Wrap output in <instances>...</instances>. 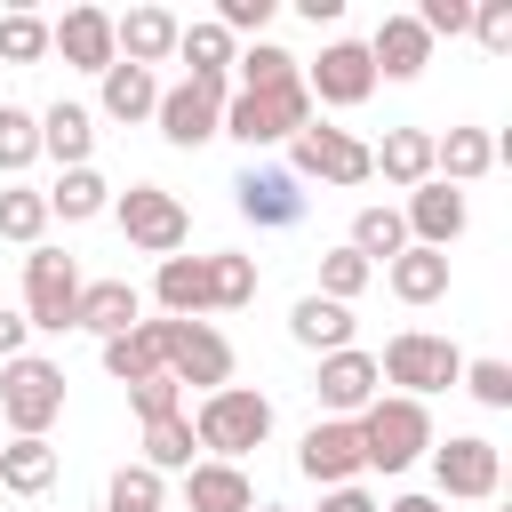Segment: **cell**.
<instances>
[{
	"mask_svg": "<svg viewBox=\"0 0 512 512\" xmlns=\"http://www.w3.org/2000/svg\"><path fill=\"white\" fill-rule=\"evenodd\" d=\"M264 496H256V480H248V464H216V456H200L192 472H184V512H256Z\"/></svg>",
	"mask_w": 512,
	"mask_h": 512,
	"instance_id": "obj_20",
	"label": "cell"
},
{
	"mask_svg": "<svg viewBox=\"0 0 512 512\" xmlns=\"http://www.w3.org/2000/svg\"><path fill=\"white\" fill-rule=\"evenodd\" d=\"M0 64H48V16L8 8L0 16Z\"/></svg>",
	"mask_w": 512,
	"mask_h": 512,
	"instance_id": "obj_40",
	"label": "cell"
},
{
	"mask_svg": "<svg viewBox=\"0 0 512 512\" xmlns=\"http://www.w3.org/2000/svg\"><path fill=\"white\" fill-rule=\"evenodd\" d=\"M488 168H496V136H488V128H448V136H432V176H440V184L464 192V184H480Z\"/></svg>",
	"mask_w": 512,
	"mask_h": 512,
	"instance_id": "obj_26",
	"label": "cell"
},
{
	"mask_svg": "<svg viewBox=\"0 0 512 512\" xmlns=\"http://www.w3.org/2000/svg\"><path fill=\"white\" fill-rule=\"evenodd\" d=\"M384 280H392L400 304H440V296H448V256H440V248H400V256L384 264Z\"/></svg>",
	"mask_w": 512,
	"mask_h": 512,
	"instance_id": "obj_29",
	"label": "cell"
},
{
	"mask_svg": "<svg viewBox=\"0 0 512 512\" xmlns=\"http://www.w3.org/2000/svg\"><path fill=\"white\" fill-rule=\"evenodd\" d=\"M256 512H288V504H256Z\"/></svg>",
	"mask_w": 512,
	"mask_h": 512,
	"instance_id": "obj_51",
	"label": "cell"
},
{
	"mask_svg": "<svg viewBox=\"0 0 512 512\" xmlns=\"http://www.w3.org/2000/svg\"><path fill=\"white\" fill-rule=\"evenodd\" d=\"M16 352H32V328H24L16 304H0V360H16Z\"/></svg>",
	"mask_w": 512,
	"mask_h": 512,
	"instance_id": "obj_47",
	"label": "cell"
},
{
	"mask_svg": "<svg viewBox=\"0 0 512 512\" xmlns=\"http://www.w3.org/2000/svg\"><path fill=\"white\" fill-rule=\"evenodd\" d=\"M312 392H320V408L328 416H360L376 392H384V376H376V352H360V344H344V352H328L320 360V376H312Z\"/></svg>",
	"mask_w": 512,
	"mask_h": 512,
	"instance_id": "obj_17",
	"label": "cell"
},
{
	"mask_svg": "<svg viewBox=\"0 0 512 512\" xmlns=\"http://www.w3.org/2000/svg\"><path fill=\"white\" fill-rule=\"evenodd\" d=\"M400 224H408V248H440V256H448V248L464 240L472 208H464V192H456V184H440V176H432V184H416V192L400 200Z\"/></svg>",
	"mask_w": 512,
	"mask_h": 512,
	"instance_id": "obj_14",
	"label": "cell"
},
{
	"mask_svg": "<svg viewBox=\"0 0 512 512\" xmlns=\"http://www.w3.org/2000/svg\"><path fill=\"white\" fill-rule=\"evenodd\" d=\"M456 384H464L488 416H504V408H512V360H464V376H456Z\"/></svg>",
	"mask_w": 512,
	"mask_h": 512,
	"instance_id": "obj_42",
	"label": "cell"
},
{
	"mask_svg": "<svg viewBox=\"0 0 512 512\" xmlns=\"http://www.w3.org/2000/svg\"><path fill=\"white\" fill-rule=\"evenodd\" d=\"M472 40L488 56H504L512 48V0H472Z\"/></svg>",
	"mask_w": 512,
	"mask_h": 512,
	"instance_id": "obj_45",
	"label": "cell"
},
{
	"mask_svg": "<svg viewBox=\"0 0 512 512\" xmlns=\"http://www.w3.org/2000/svg\"><path fill=\"white\" fill-rule=\"evenodd\" d=\"M304 120H312L304 80H296V88H232V96H224V128H216V136H232V144H248V152H272V144H288Z\"/></svg>",
	"mask_w": 512,
	"mask_h": 512,
	"instance_id": "obj_5",
	"label": "cell"
},
{
	"mask_svg": "<svg viewBox=\"0 0 512 512\" xmlns=\"http://www.w3.org/2000/svg\"><path fill=\"white\" fill-rule=\"evenodd\" d=\"M376 376H384L400 400H432V392H448V384L464 376V352H456L448 336H432V328H400V336L376 352Z\"/></svg>",
	"mask_w": 512,
	"mask_h": 512,
	"instance_id": "obj_6",
	"label": "cell"
},
{
	"mask_svg": "<svg viewBox=\"0 0 512 512\" xmlns=\"http://www.w3.org/2000/svg\"><path fill=\"white\" fill-rule=\"evenodd\" d=\"M176 56L192 64V80H232V56H240V40H232L216 16H200V24H184V32H176Z\"/></svg>",
	"mask_w": 512,
	"mask_h": 512,
	"instance_id": "obj_31",
	"label": "cell"
},
{
	"mask_svg": "<svg viewBox=\"0 0 512 512\" xmlns=\"http://www.w3.org/2000/svg\"><path fill=\"white\" fill-rule=\"evenodd\" d=\"M136 464H152L160 480H168V472H192V464H200L192 416H160V424H144V456H136Z\"/></svg>",
	"mask_w": 512,
	"mask_h": 512,
	"instance_id": "obj_33",
	"label": "cell"
},
{
	"mask_svg": "<svg viewBox=\"0 0 512 512\" xmlns=\"http://www.w3.org/2000/svg\"><path fill=\"white\" fill-rule=\"evenodd\" d=\"M152 104H160V72H144V64H112V72H96V120H152Z\"/></svg>",
	"mask_w": 512,
	"mask_h": 512,
	"instance_id": "obj_24",
	"label": "cell"
},
{
	"mask_svg": "<svg viewBox=\"0 0 512 512\" xmlns=\"http://www.w3.org/2000/svg\"><path fill=\"white\" fill-rule=\"evenodd\" d=\"M288 336L304 344V352H344L352 344V304H328V296H296L288 304Z\"/></svg>",
	"mask_w": 512,
	"mask_h": 512,
	"instance_id": "obj_28",
	"label": "cell"
},
{
	"mask_svg": "<svg viewBox=\"0 0 512 512\" xmlns=\"http://www.w3.org/2000/svg\"><path fill=\"white\" fill-rule=\"evenodd\" d=\"M40 232H48V200H40L32 184H0V240L40 248Z\"/></svg>",
	"mask_w": 512,
	"mask_h": 512,
	"instance_id": "obj_38",
	"label": "cell"
},
{
	"mask_svg": "<svg viewBox=\"0 0 512 512\" xmlns=\"http://www.w3.org/2000/svg\"><path fill=\"white\" fill-rule=\"evenodd\" d=\"M368 168H376L392 192L432 184V128H384V144H368Z\"/></svg>",
	"mask_w": 512,
	"mask_h": 512,
	"instance_id": "obj_23",
	"label": "cell"
},
{
	"mask_svg": "<svg viewBox=\"0 0 512 512\" xmlns=\"http://www.w3.org/2000/svg\"><path fill=\"white\" fill-rule=\"evenodd\" d=\"M304 96H312V112H320V104H328V112L368 104V96H376V64H368V48H360V40H328V48L304 64Z\"/></svg>",
	"mask_w": 512,
	"mask_h": 512,
	"instance_id": "obj_12",
	"label": "cell"
},
{
	"mask_svg": "<svg viewBox=\"0 0 512 512\" xmlns=\"http://www.w3.org/2000/svg\"><path fill=\"white\" fill-rule=\"evenodd\" d=\"M56 488V448L48 440H0V496H48Z\"/></svg>",
	"mask_w": 512,
	"mask_h": 512,
	"instance_id": "obj_30",
	"label": "cell"
},
{
	"mask_svg": "<svg viewBox=\"0 0 512 512\" xmlns=\"http://www.w3.org/2000/svg\"><path fill=\"white\" fill-rule=\"evenodd\" d=\"M416 24H424V40H456V32H472V0H424V8H408Z\"/></svg>",
	"mask_w": 512,
	"mask_h": 512,
	"instance_id": "obj_44",
	"label": "cell"
},
{
	"mask_svg": "<svg viewBox=\"0 0 512 512\" xmlns=\"http://www.w3.org/2000/svg\"><path fill=\"white\" fill-rule=\"evenodd\" d=\"M144 320V296L128 288V280H80V312H72V328H88V336H128Z\"/></svg>",
	"mask_w": 512,
	"mask_h": 512,
	"instance_id": "obj_25",
	"label": "cell"
},
{
	"mask_svg": "<svg viewBox=\"0 0 512 512\" xmlns=\"http://www.w3.org/2000/svg\"><path fill=\"white\" fill-rule=\"evenodd\" d=\"M112 224H120L128 248H144V256H184V240H192V208H184L168 184H128V192H112Z\"/></svg>",
	"mask_w": 512,
	"mask_h": 512,
	"instance_id": "obj_9",
	"label": "cell"
},
{
	"mask_svg": "<svg viewBox=\"0 0 512 512\" xmlns=\"http://www.w3.org/2000/svg\"><path fill=\"white\" fill-rule=\"evenodd\" d=\"M176 32H184V16L176 8H160V0H144V8H128V16H112V48H120V64H168L176 56Z\"/></svg>",
	"mask_w": 512,
	"mask_h": 512,
	"instance_id": "obj_18",
	"label": "cell"
},
{
	"mask_svg": "<svg viewBox=\"0 0 512 512\" xmlns=\"http://www.w3.org/2000/svg\"><path fill=\"white\" fill-rule=\"evenodd\" d=\"M360 48H368L376 80H416V72L432 64V40H424V24H416V16H384Z\"/></svg>",
	"mask_w": 512,
	"mask_h": 512,
	"instance_id": "obj_21",
	"label": "cell"
},
{
	"mask_svg": "<svg viewBox=\"0 0 512 512\" xmlns=\"http://www.w3.org/2000/svg\"><path fill=\"white\" fill-rule=\"evenodd\" d=\"M344 248H352V256H368V264L384 272V264H392V256L408 248V224H400V208H384V200H368V208L352 216V240H344Z\"/></svg>",
	"mask_w": 512,
	"mask_h": 512,
	"instance_id": "obj_32",
	"label": "cell"
},
{
	"mask_svg": "<svg viewBox=\"0 0 512 512\" xmlns=\"http://www.w3.org/2000/svg\"><path fill=\"white\" fill-rule=\"evenodd\" d=\"M376 512H448L432 488H408V496H392V504H376Z\"/></svg>",
	"mask_w": 512,
	"mask_h": 512,
	"instance_id": "obj_49",
	"label": "cell"
},
{
	"mask_svg": "<svg viewBox=\"0 0 512 512\" xmlns=\"http://www.w3.org/2000/svg\"><path fill=\"white\" fill-rule=\"evenodd\" d=\"M312 512H376V496L352 480V488H320V504H312Z\"/></svg>",
	"mask_w": 512,
	"mask_h": 512,
	"instance_id": "obj_48",
	"label": "cell"
},
{
	"mask_svg": "<svg viewBox=\"0 0 512 512\" xmlns=\"http://www.w3.org/2000/svg\"><path fill=\"white\" fill-rule=\"evenodd\" d=\"M56 416H64V368L48 352L0 360V424H8V440H48Z\"/></svg>",
	"mask_w": 512,
	"mask_h": 512,
	"instance_id": "obj_3",
	"label": "cell"
},
{
	"mask_svg": "<svg viewBox=\"0 0 512 512\" xmlns=\"http://www.w3.org/2000/svg\"><path fill=\"white\" fill-rule=\"evenodd\" d=\"M224 96H232V80H176V88H160V104H152V128L176 144V152H200L216 128H224Z\"/></svg>",
	"mask_w": 512,
	"mask_h": 512,
	"instance_id": "obj_11",
	"label": "cell"
},
{
	"mask_svg": "<svg viewBox=\"0 0 512 512\" xmlns=\"http://www.w3.org/2000/svg\"><path fill=\"white\" fill-rule=\"evenodd\" d=\"M232 72H240L232 88H296V80H304V64H296L280 40H248V48L232 56Z\"/></svg>",
	"mask_w": 512,
	"mask_h": 512,
	"instance_id": "obj_34",
	"label": "cell"
},
{
	"mask_svg": "<svg viewBox=\"0 0 512 512\" xmlns=\"http://www.w3.org/2000/svg\"><path fill=\"white\" fill-rule=\"evenodd\" d=\"M192 440H200V456L240 464L248 448L272 440V400H264L256 384H216V392H200V408H192Z\"/></svg>",
	"mask_w": 512,
	"mask_h": 512,
	"instance_id": "obj_2",
	"label": "cell"
},
{
	"mask_svg": "<svg viewBox=\"0 0 512 512\" xmlns=\"http://www.w3.org/2000/svg\"><path fill=\"white\" fill-rule=\"evenodd\" d=\"M48 56H64L72 72H112L120 64V48H112V8H64L56 24H48Z\"/></svg>",
	"mask_w": 512,
	"mask_h": 512,
	"instance_id": "obj_16",
	"label": "cell"
},
{
	"mask_svg": "<svg viewBox=\"0 0 512 512\" xmlns=\"http://www.w3.org/2000/svg\"><path fill=\"white\" fill-rule=\"evenodd\" d=\"M152 304L160 320H208V256H160L152 264Z\"/></svg>",
	"mask_w": 512,
	"mask_h": 512,
	"instance_id": "obj_19",
	"label": "cell"
},
{
	"mask_svg": "<svg viewBox=\"0 0 512 512\" xmlns=\"http://www.w3.org/2000/svg\"><path fill=\"white\" fill-rule=\"evenodd\" d=\"M160 504H168V480L152 464H120L104 480V512H160Z\"/></svg>",
	"mask_w": 512,
	"mask_h": 512,
	"instance_id": "obj_39",
	"label": "cell"
},
{
	"mask_svg": "<svg viewBox=\"0 0 512 512\" xmlns=\"http://www.w3.org/2000/svg\"><path fill=\"white\" fill-rule=\"evenodd\" d=\"M256 256H240V248H216L208 256V304L216 312H240V304H256Z\"/></svg>",
	"mask_w": 512,
	"mask_h": 512,
	"instance_id": "obj_35",
	"label": "cell"
},
{
	"mask_svg": "<svg viewBox=\"0 0 512 512\" xmlns=\"http://www.w3.org/2000/svg\"><path fill=\"white\" fill-rule=\"evenodd\" d=\"M232 200H240V216H248L256 232H288V224L304 216V184H296L288 168H272V160H248V168L232 176Z\"/></svg>",
	"mask_w": 512,
	"mask_h": 512,
	"instance_id": "obj_13",
	"label": "cell"
},
{
	"mask_svg": "<svg viewBox=\"0 0 512 512\" xmlns=\"http://www.w3.org/2000/svg\"><path fill=\"white\" fill-rule=\"evenodd\" d=\"M104 376L112 384H144V376H160V352H152V328L136 320L128 336H104Z\"/></svg>",
	"mask_w": 512,
	"mask_h": 512,
	"instance_id": "obj_37",
	"label": "cell"
},
{
	"mask_svg": "<svg viewBox=\"0 0 512 512\" xmlns=\"http://www.w3.org/2000/svg\"><path fill=\"white\" fill-rule=\"evenodd\" d=\"M352 432H360V472H408V464H424L432 456V408L424 400H400V392H376L360 416H352Z\"/></svg>",
	"mask_w": 512,
	"mask_h": 512,
	"instance_id": "obj_1",
	"label": "cell"
},
{
	"mask_svg": "<svg viewBox=\"0 0 512 512\" xmlns=\"http://www.w3.org/2000/svg\"><path fill=\"white\" fill-rule=\"evenodd\" d=\"M504 480V448L488 432H448L432 440V496L440 504H488Z\"/></svg>",
	"mask_w": 512,
	"mask_h": 512,
	"instance_id": "obj_10",
	"label": "cell"
},
{
	"mask_svg": "<svg viewBox=\"0 0 512 512\" xmlns=\"http://www.w3.org/2000/svg\"><path fill=\"white\" fill-rule=\"evenodd\" d=\"M128 408H136L144 424H160V416H184V384H168V376H144V384H128Z\"/></svg>",
	"mask_w": 512,
	"mask_h": 512,
	"instance_id": "obj_43",
	"label": "cell"
},
{
	"mask_svg": "<svg viewBox=\"0 0 512 512\" xmlns=\"http://www.w3.org/2000/svg\"><path fill=\"white\" fill-rule=\"evenodd\" d=\"M288 176H296V184H344V192H352V184H368L376 168H368V144H360L352 128H328V120L312 112V120L288 136Z\"/></svg>",
	"mask_w": 512,
	"mask_h": 512,
	"instance_id": "obj_8",
	"label": "cell"
},
{
	"mask_svg": "<svg viewBox=\"0 0 512 512\" xmlns=\"http://www.w3.org/2000/svg\"><path fill=\"white\" fill-rule=\"evenodd\" d=\"M296 472L312 488H352L360 480V432L344 416H312V432L296 440Z\"/></svg>",
	"mask_w": 512,
	"mask_h": 512,
	"instance_id": "obj_15",
	"label": "cell"
},
{
	"mask_svg": "<svg viewBox=\"0 0 512 512\" xmlns=\"http://www.w3.org/2000/svg\"><path fill=\"white\" fill-rule=\"evenodd\" d=\"M296 16H304V24H336V16H344V0H296Z\"/></svg>",
	"mask_w": 512,
	"mask_h": 512,
	"instance_id": "obj_50",
	"label": "cell"
},
{
	"mask_svg": "<svg viewBox=\"0 0 512 512\" xmlns=\"http://www.w3.org/2000/svg\"><path fill=\"white\" fill-rule=\"evenodd\" d=\"M48 200V224L64 216V224H96V216H112V184L96 176V160L88 168H56V184L40 192Z\"/></svg>",
	"mask_w": 512,
	"mask_h": 512,
	"instance_id": "obj_27",
	"label": "cell"
},
{
	"mask_svg": "<svg viewBox=\"0 0 512 512\" xmlns=\"http://www.w3.org/2000/svg\"><path fill=\"white\" fill-rule=\"evenodd\" d=\"M368 280H376V264H368V256H352V248H328V256H320V288H312V296H328V304H352Z\"/></svg>",
	"mask_w": 512,
	"mask_h": 512,
	"instance_id": "obj_41",
	"label": "cell"
},
{
	"mask_svg": "<svg viewBox=\"0 0 512 512\" xmlns=\"http://www.w3.org/2000/svg\"><path fill=\"white\" fill-rule=\"evenodd\" d=\"M272 8H280V0H216V24L240 40V32H264V24H272Z\"/></svg>",
	"mask_w": 512,
	"mask_h": 512,
	"instance_id": "obj_46",
	"label": "cell"
},
{
	"mask_svg": "<svg viewBox=\"0 0 512 512\" xmlns=\"http://www.w3.org/2000/svg\"><path fill=\"white\" fill-rule=\"evenodd\" d=\"M144 328H152V352H160L168 384H192V392L232 384V336L216 320H144Z\"/></svg>",
	"mask_w": 512,
	"mask_h": 512,
	"instance_id": "obj_4",
	"label": "cell"
},
{
	"mask_svg": "<svg viewBox=\"0 0 512 512\" xmlns=\"http://www.w3.org/2000/svg\"><path fill=\"white\" fill-rule=\"evenodd\" d=\"M40 152H48L56 168H88V160H96V112L72 104V96H56V104L40 112Z\"/></svg>",
	"mask_w": 512,
	"mask_h": 512,
	"instance_id": "obj_22",
	"label": "cell"
},
{
	"mask_svg": "<svg viewBox=\"0 0 512 512\" xmlns=\"http://www.w3.org/2000/svg\"><path fill=\"white\" fill-rule=\"evenodd\" d=\"M32 160H40V112L0 96V176H24Z\"/></svg>",
	"mask_w": 512,
	"mask_h": 512,
	"instance_id": "obj_36",
	"label": "cell"
},
{
	"mask_svg": "<svg viewBox=\"0 0 512 512\" xmlns=\"http://www.w3.org/2000/svg\"><path fill=\"white\" fill-rule=\"evenodd\" d=\"M24 328L32 336H64L72 328V312H80V256H64V248H24Z\"/></svg>",
	"mask_w": 512,
	"mask_h": 512,
	"instance_id": "obj_7",
	"label": "cell"
}]
</instances>
